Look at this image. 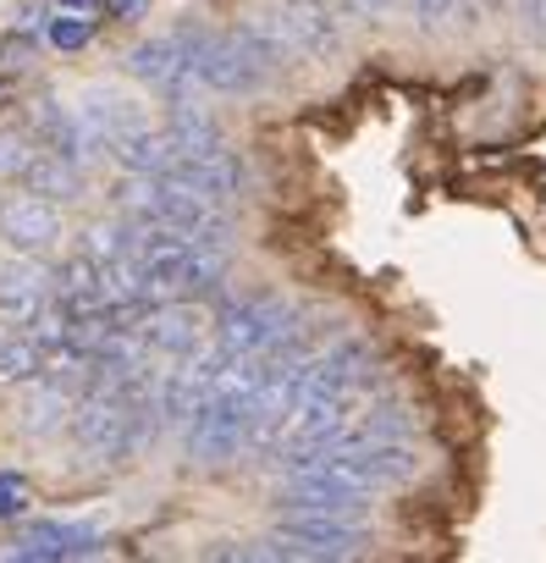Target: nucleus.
Segmentation results:
<instances>
[{
    "label": "nucleus",
    "instance_id": "nucleus-4",
    "mask_svg": "<svg viewBox=\"0 0 546 563\" xmlns=\"http://www.w3.org/2000/svg\"><path fill=\"white\" fill-rule=\"evenodd\" d=\"M138 338L160 360H188V354L204 349V316L188 299H160V305H149L138 316Z\"/></svg>",
    "mask_w": 546,
    "mask_h": 563
},
{
    "label": "nucleus",
    "instance_id": "nucleus-27",
    "mask_svg": "<svg viewBox=\"0 0 546 563\" xmlns=\"http://www.w3.org/2000/svg\"><path fill=\"white\" fill-rule=\"evenodd\" d=\"M105 12H111V18H144L149 0H105Z\"/></svg>",
    "mask_w": 546,
    "mask_h": 563
},
{
    "label": "nucleus",
    "instance_id": "nucleus-10",
    "mask_svg": "<svg viewBox=\"0 0 546 563\" xmlns=\"http://www.w3.org/2000/svg\"><path fill=\"white\" fill-rule=\"evenodd\" d=\"M111 161L122 166V172H138V177H166L177 161H182V144L171 139V128H133V133H122L116 144H111Z\"/></svg>",
    "mask_w": 546,
    "mask_h": 563
},
{
    "label": "nucleus",
    "instance_id": "nucleus-29",
    "mask_svg": "<svg viewBox=\"0 0 546 563\" xmlns=\"http://www.w3.org/2000/svg\"><path fill=\"white\" fill-rule=\"evenodd\" d=\"M480 7H486V12H497V7H502V0H480Z\"/></svg>",
    "mask_w": 546,
    "mask_h": 563
},
{
    "label": "nucleus",
    "instance_id": "nucleus-5",
    "mask_svg": "<svg viewBox=\"0 0 546 563\" xmlns=\"http://www.w3.org/2000/svg\"><path fill=\"white\" fill-rule=\"evenodd\" d=\"M270 12H277V23L288 29V40H293L299 56L326 62V56L343 51V29H337V18H332L326 0H277Z\"/></svg>",
    "mask_w": 546,
    "mask_h": 563
},
{
    "label": "nucleus",
    "instance_id": "nucleus-3",
    "mask_svg": "<svg viewBox=\"0 0 546 563\" xmlns=\"http://www.w3.org/2000/svg\"><path fill=\"white\" fill-rule=\"evenodd\" d=\"M293 321H299L293 305H282L277 294H248V299H237V305L221 310V321H215V343H226L232 354H265L270 343H277V338L293 327Z\"/></svg>",
    "mask_w": 546,
    "mask_h": 563
},
{
    "label": "nucleus",
    "instance_id": "nucleus-11",
    "mask_svg": "<svg viewBox=\"0 0 546 563\" xmlns=\"http://www.w3.org/2000/svg\"><path fill=\"white\" fill-rule=\"evenodd\" d=\"M51 276L40 265H7L0 271V321H12V327H29L51 310Z\"/></svg>",
    "mask_w": 546,
    "mask_h": 563
},
{
    "label": "nucleus",
    "instance_id": "nucleus-1",
    "mask_svg": "<svg viewBox=\"0 0 546 563\" xmlns=\"http://www.w3.org/2000/svg\"><path fill=\"white\" fill-rule=\"evenodd\" d=\"M182 45H188L193 78L210 84L215 95H259L265 78L277 73L237 29H232V34H204V29H199V34H182Z\"/></svg>",
    "mask_w": 546,
    "mask_h": 563
},
{
    "label": "nucleus",
    "instance_id": "nucleus-23",
    "mask_svg": "<svg viewBox=\"0 0 546 563\" xmlns=\"http://www.w3.org/2000/svg\"><path fill=\"white\" fill-rule=\"evenodd\" d=\"M29 508V481L23 475H0V519H18Z\"/></svg>",
    "mask_w": 546,
    "mask_h": 563
},
{
    "label": "nucleus",
    "instance_id": "nucleus-6",
    "mask_svg": "<svg viewBox=\"0 0 546 563\" xmlns=\"http://www.w3.org/2000/svg\"><path fill=\"white\" fill-rule=\"evenodd\" d=\"M0 238H7L18 254H45V249H56V238H62L56 199H45V194L7 199V205H0Z\"/></svg>",
    "mask_w": 546,
    "mask_h": 563
},
{
    "label": "nucleus",
    "instance_id": "nucleus-2",
    "mask_svg": "<svg viewBox=\"0 0 546 563\" xmlns=\"http://www.w3.org/2000/svg\"><path fill=\"white\" fill-rule=\"evenodd\" d=\"M365 541V519L326 514V508H288L277 536L265 541V558H354Z\"/></svg>",
    "mask_w": 546,
    "mask_h": 563
},
{
    "label": "nucleus",
    "instance_id": "nucleus-16",
    "mask_svg": "<svg viewBox=\"0 0 546 563\" xmlns=\"http://www.w3.org/2000/svg\"><path fill=\"white\" fill-rule=\"evenodd\" d=\"M73 409H78V404H73V393H67L62 382L40 376V387H34V393H29V404H23V431L45 437V431H56Z\"/></svg>",
    "mask_w": 546,
    "mask_h": 563
},
{
    "label": "nucleus",
    "instance_id": "nucleus-9",
    "mask_svg": "<svg viewBox=\"0 0 546 563\" xmlns=\"http://www.w3.org/2000/svg\"><path fill=\"white\" fill-rule=\"evenodd\" d=\"M89 552H100V536L94 530H83V525H56V519H45V525H29L12 547H7V558H23V563H56V558H89Z\"/></svg>",
    "mask_w": 546,
    "mask_h": 563
},
{
    "label": "nucleus",
    "instance_id": "nucleus-21",
    "mask_svg": "<svg viewBox=\"0 0 546 563\" xmlns=\"http://www.w3.org/2000/svg\"><path fill=\"white\" fill-rule=\"evenodd\" d=\"M34 161L23 133H0V177H23V166Z\"/></svg>",
    "mask_w": 546,
    "mask_h": 563
},
{
    "label": "nucleus",
    "instance_id": "nucleus-14",
    "mask_svg": "<svg viewBox=\"0 0 546 563\" xmlns=\"http://www.w3.org/2000/svg\"><path fill=\"white\" fill-rule=\"evenodd\" d=\"M34 128H40L45 150H56V155H67V161H78L83 144H94V133L83 128V117L67 111V106H56V100H45V106L34 111Z\"/></svg>",
    "mask_w": 546,
    "mask_h": 563
},
{
    "label": "nucleus",
    "instance_id": "nucleus-13",
    "mask_svg": "<svg viewBox=\"0 0 546 563\" xmlns=\"http://www.w3.org/2000/svg\"><path fill=\"white\" fill-rule=\"evenodd\" d=\"M23 183H29V194H45V199H62V205L83 194V172H78V161H67V155H56V150L34 155V161L23 166Z\"/></svg>",
    "mask_w": 546,
    "mask_h": 563
},
{
    "label": "nucleus",
    "instance_id": "nucleus-28",
    "mask_svg": "<svg viewBox=\"0 0 546 563\" xmlns=\"http://www.w3.org/2000/svg\"><path fill=\"white\" fill-rule=\"evenodd\" d=\"M67 12H94V7H105V0H62Z\"/></svg>",
    "mask_w": 546,
    "mask_h": 563
},
{
    "label": "nucleus",
    "instance_id": "nucleus-17",
    "mask_svg": "<svg viewBox=\"0 0 546 563\" xmlns=\"http://www.w3.org/2000/svg\"><path fill=\"white\" fill-rule=\"evenodd\" d=\"M166 128H171V139L182 144V155H210V150H226L221 128H215V122H210V117H204L199 106H182V100H177V106H171V122H166Z\"/></svg>",
    "mask_w": 546,
    "mask_h": 563
},
{
    "label": "nucleus",
    "instance_id": "nucleus-18",
    "mask_svg": "<svg viewBox=\"0 0 546 563\" xmlns=\"http://www.w3.org/2000/svg\"><path fill=\"white\" fill-rule=\"evenodd\" d=\"M40 376H45V343L40 338L0 343V387H29Z\"/></svg>",
    "mask_w": 546,
    "mask_h": 563
},
{
    "label": "nucleus",
    "instance_id": "nucleus-19",
    "mask_svg": "<svg viewBox=\"0 0 546 563\" xmlns=\"http://www.w3.org/2000/svg\"><path fill=\"white\" fill-rule=\"evenodd\" d=\"M237 34H243V40H248L270 67H282V62H293V56H299V51H293V40H288V29L277 23V12H254Z\"/></svg>",
    "mask_w": 546,
    "mask_h": 563
},
{
    "label": "nucleus",
    "instance_id": "nucleus-7",
    "mask_svg": "<svg viewBox=\"0 0 546 563\" xmlns=\"http://www.w3.org/2000/svg\"><path fill=\"white\" fill-rule=\"evenodd\" d=\"M127 73L144 78L149 89L182 100V89H188V78H193L182 34H166V40H144V45H133V51H127Z\"/></svg>",
    "mask_w": 546,
    "mask_h": 563
},
{
    "label": "nucleus",
    "instance_id": "nucleus-8",
    "mask_svg": "<svg viewBox=\"0 0 546 563\" xmlns=\"http://www.w3.org/2000/svg\"><path fill=\"white\" fill-rule=\"evenodd\" d=\"M166 177L182 183V188H193V194H204V199H215V205H226V199H237V188H243V161H237L232 150L182 155Z\"/></svg>",
    "mask_w": 546,
    "mask_h": 563
},
{
    "label": "nucleus",
    "instance_id": "nucleus-15",
    "mask_svg": "<svg viewBox=\"0 0 546 563\" xmlns=\"http://www.w3.org/2000/svg\"><path fill=\"white\" fill-rule=\"evenodd\" d=\"M359 459L370 464V475H376L381 492H387V486H403V481L420 475V453H414L409 442H359Z\"/></svg>",
    "mask_w": 546,
    "mask_h": 563
},
{
    "label": "nucleus",
    "instance_id": "nucleus-12",
    "mask_svg": "<svg viewBox=\"0 0 546 563\" xmlns=\"http://www.w3.org/2000/svg\"><path fill=\"white\" fill-rule=\"evenodd\" d=\"M83 128L94 133V144H116L122 133H133V128H144V117H138V106L127 100V95H116V89H105V84H94L89 95H83Z\"/></svg>",
    "mask_w": 546,
    "mask_h": 563
},
{
    "label": "nucleus",
    "instance_id": "nucleus-26",
    "mask_svg": "<svg viewBox=\"0 0 546 563\" xmlns=\"http://www.w3.org/2000/svg\"><path fill=\"white\" fill-rule=\"evenodd\" d=\"M337 7H343L348 18H387L398 0H337Z\"/></svg>",
    "mask_w": 546,
    "mask_h": 563
},
{
    "label": "nucleus",
    "instance_id": "nucleus-25",
    "mask_svg": "<svg viewBox=\"0 0 546 563\" xmlns=\"http://www.w3.org/2000/svg\"><path fill=\"white\" fill-rule=\"evenodd\" d=\"M519 18H524V34L546 40V0H519Z\"/></svg>",
    "mask_w": 546,
    "mask_h": 563
},
{
    "label": "nucleus",
    "instance_id": "nucleus-20",
    "mask_svg": "<svg viewBox=\"0 0 546 563\" xmlns=\"http://www.w3.org/2000/svg\"><path fill=\"white\" fill-rule=\"evenodd\" d=\"M403 12L420 23V29H442L458 18V0H403Z\"/></svg>",
    "mask_w": 546,
    "mask_h": 563
},
{
    "label": "nucleus",
    "instance_id": "nucleus-22",
    "mask_svg": "<svg viewBox=\"0 0 546 563\" xmlns=\"http://www.w3.org/2000/svg\"><path fill=\"white\" fill-rule=\"evenodd\" d=\"M89 34H94L89 18H56V23H51V45H56V51H83Z\"/></svg>",
    "mask_w": 546,
    "mask_h": 563
},
{
    "label": "nucleus",
    "instance_id": "nucleus-24",
    "mask_svg": "<svg viewBox=\"0 0 546 563\" xmlns=\"http://www.w3.org/2000/svg\"><path fill=\"white\" fill-rule=\"evenodd\" d=\"M0 62H7V67H29L34 62V40L29 34H12L7 45H0Z\"/></svg>",
    "mask_w": 546,
    "mask_h": 563
}]
</instances>
